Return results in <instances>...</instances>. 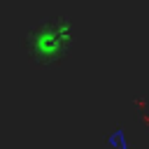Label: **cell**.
<instances>
[{
  "instance_id": "1",
  "label": "cell",
  "mask_w": 149,
  "mask_h": 149,
  "mask_svg": "<svg viewBox=\"0 0 149 149\" xmlns=\"http://www.w3.org/2000/svg\"><path fill=\"white\" fill-rule=\"evenodd\" d=\"M26 51L37 65H56L68 58L74 44V30L68 16H44L33 23L23 37Z\"/></svg>"
}]
</instances>
